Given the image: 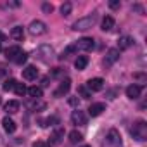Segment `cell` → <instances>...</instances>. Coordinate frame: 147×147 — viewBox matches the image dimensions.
Wrapping results in <instances>:
<instances>
[{"mask_svg":"<svg viewBox=\"0 0 147 147\" xmlns=\"http://www.w3.org/2000/svg\"><path fill=\"white\" fill-rule=\"evenodd\" d=\"M78 94L82 95V99H90V97H92L90 90H88L87 87H83V85H82V87H78Z\"/></svg>","mask_w":147,"mask_h":147,"instance_id":"obj_28","label":"cell"},{"mask_svg":"<svg viewBox=\"0 0 147 147\" xmlns=\"http://www.w3.org/2000/svg\"><path fill=\"white\" fill-rule=\"evenodd\" d=\"M118 59H119V50H118V49H109V50H107V55H106V59H104V66H111V64H114Z\"/></svg>","mask_w":147,"mask_h":147,"instance_id":"obj_10","label":"cell"},{"mask_svg":"<svg viewBox=\"0 0 147 147\" xmlns=\"http://www.w3.org/2000/svg\"><path fill=\"white\" fill-rule=\"evenodd\" d=\"M140 92H142V88H140L138 85H130V87L126 88V97H130L131 100H133V99H138V97H140Z\"/></svg>","mask_w":147,"mask_h":147,"instance_id":"obj_15","label":"cell"},{"mask_svg":"<svg viewBox=\"0 0 147 147\" xmlns=\"http://www.w3.org/2000/svg\"><path fill=\"white\" fill-rule=\"evenodd\" d=\"M42 85H43V87H49V78H43V80H42Z\"/></svg>","mask_w":147,"mask_h":147,"instance_id":"obj_39","label":"cell"},{"mask_svg":"<svg viewBox=\"0 0 147 147\" xmlns=\"http://www.w3.org/2000/svg\"><path fill=\"white\" fill-rule=\"evenodd\" d=\"M116 94H118V90H109V92H107V99H114Z\"/></svg>","mask_w":147,"mask_h":147,"instance_id":"obj_35","label":"cell"},{"mask_svg":"<svg viewBox=\"0 0 147 147\" xmlns=\"http://www.w3.org/2000/svg\"><path fill=\"white\" fill-rule=\"evenodd\" d=\"M0 50H2V43H0Z\"/></svg>","mask_w":147,"mask_h":147,"instance_id":"obj_42","label":"cell"},{"mask_svg":"<svg viewBox=\"0 0 147 147\" xmlns=\"http://www.w3.org/2000/svg\"><path fill=\"white\" fill-rule=\"evenodd\" d=\"M133 11H138V12H140V14H142V12H144V9H142V7H140V5H133Z\"/></svg>","mask_w":147,"mask_h":147,"instance_id":"obj_38","label":"cell"},{"mask_svg":"<svg viewBox=\"0 0 147 147\" xmlns=\"http://www.w3.org/2000/svg\"><path fill=\"white\" fill-rule=\"evenodd\" d=\"M16 83H18V82H16L14 78H9V80H5V82H4V90H5V92H9V90H14Z\"/></svg>","mask_w":147,"mask_h":147,"instance_id":"obj_26","label":"cell"},{"mask_svg":"<svg viewBox=\"0 0 147 147\" xmlns=\"http://www.w3.org/2000/svg\"><path fill=\"white\" fill-rule=\"evenodd\" d=\"M36 54H38V59H42L43 62H49V61L54 57V49H52L50 45H42Z\"/></svg>","mask_w":147,"mask_h":147,"instance_id":"obj_5","label":"cell"},{"mask_svg":"<svg viewBox=\"0 0 147 147\" xmlns=\"http://www.w3.org/2000/svg\"><path fill=\"white\" fill-rule=\"evenodd\" d=\"M2 126H4V130H5L7 133H14V131H16V128H18V125H16L9 116H5V118L2 119Z\"/></svg>","mask_w":147,"mask_h":147,"instance_id":"obj_14","label":"cell"},{"mask_svg":"<svg viewBox=\"0 0 147 147\" xmlns=\"http://www.w3.org/2000/svg\"><path fill=\"white\" fill-rule=\"evenodd\" d=\"M104 111H106V106H104L102 102H95V104H92V106L88 107V114L94 116V118H95V116H100Z\"/></svg>","mask_w":147,"mask_h":147,"instance_id":"obj_13","label":"cell"},{"mask_svg":"<svg viewBox=\"0 0 147 147\" xmlns=\"http://www.w3.org/2000/svg\"><path fill=\"white\" fill-rule=\"evenodd\" d=\"M82 147H90V145H82Z\"/></svg>","mask_w":147,"mask_h":147,"instance_id":"obj_41","label":"cell"},{"mask_svg":"<svg viewBox=\"0 0 147 147\" xmlns=\"http://www.w3.org/2000/svg\"><path fill=\"white\" fill-rule=\"evenodd\" d=\"M87 64H88V57L87 55H78V59L75 61V66H76L78 71H83L87 67Z\"/></svg>","mask_w":147,"mask_h":147,"instance_id":"obj_20","label":"cell"},{"mask_svg":"<svg viewBox=\"0 0 147 147\" xmlns=\"http://www.w3.org/2000/svg\"><path fill=\"white\" fill-rule=\"evenodd\" d=\"M11 36H12L14 40H18V42H23V38H24V31H23V28H21V26H14L12 31H11Z\"/></svg>","mask_w":147,"mask_h":147,"instance_id":"obj_19","label":"cell"},{"mask_svg":"<svg viewBox=\"0 0 147 147\" xmlns=\"http://www.w3.org/2000/svg\"><path fill=\"white\" fill-rule=\"evenodd\" d=\"M33 147H47V144H43L42 140H38V142H35V144H33Z\"/></svg>","mask_w":147,"mask_h":147,"instance_id":"obj_36","label":"cell"},{"mask_svg":"<svg viewBox=\"0 0 147 147\" xmlns=\"http://www.w3.org/2000/svg\"><path fill=\"white\" fill-rule=\"evenodd\" d=\"M21 52H23V50H21L18 45H14V47H9V49L5 50V57H7V59H11V61H14Z\"/></svg>","mask_w":147,"mask_h":147,"instance_id":"obj_16","label":"cell"},{"mask_svg":"<svg viewBox=\"0 0 147 147\" xmlns=\"http://www.w3.org/2000/svg\"><path fill=\"white\" fill-rule=\"evenodd\" d=\"M76 52V47L75 45H69V47H66L64 50H62V54L59 55V59H66V57H69L71 54H75Z\"/></svg>","mask_w":147,"mask_h":147,"instance_id":"obj_24","label":"cell"},{"mask_svg":"<svg viewBox=\"0 0 147 147\" xmlns=\"http://www.w3.org/2000/svg\"><path fill=\"white\" fill-rule=\"evenodd\" d=\"M42 9H43V12H47V14H50V12L54 11V7H52L50 4H43V5H42Z\"/></svg>","mask_w":147,"mask_h":147,"instance_id":"obj_33","label":"cell"},{"mask_svg":"<svg viewBox=\"0 0 147 147\" xmlns=\"http://www.w3.org/2000/svg\"><path fill=\"white\" fill-rule=\"evenodd\" d=\"M67 102H69V106H75V107H78V106H80V99H78V97H69V100H67Z\"/></svg>","mask_w":147,"mask_h":147,"instance_id":"obj_32","label":"cell"},{"mask_svg":"<svg viewBox=\"0 0 147 147\" xmlns=\"http://www.w3.org/2000/svg\"><path fill=\"white\" fill-rule=\"evenodd\" d=\"M87 88L92 92H100L104 88V80L102 78H90L87 82Z\"/></svg>","mask_w":147,"mask_h":147,"instance_id":"obj_8","label":"cell"},{"mask_svg":"<svg viewBox=\"0 0 147 147\" xmlns=\"http://www.w3.org/2000/svg\"><path fill=\"white\" fill-rule=\"evenodd\" d=\"M26 59H28V54H26V52H21V54L14 59V62H16V64H24Z\"/></svg>","mask_w":147,"mask_h":147,"instance_id":"obj_31","label":"cell"},{"mask_svg":"<svg viewBox=\"0 0 147 147\" xmlns=\"http://www.w3.org/2000/svg\"><path fill=\"white\" fill-rule=\"evenodd\" d=\"M97 21V14H90V16H85V18H80L78 21H75L73 24V30L75 31H85V30H90Z\"/></svg>","mask_w":147,"mask_h":147,"instance_id":"obj_2","label":"cell"},{"mask_svg":"<svg viewBox=\"0 0 147 147\" xmlns=\"http://www.w3.org/2000/svg\"><path fill=\"white\" fill-rule=\"evenodd\" d=\"M82 140H83V135H82L80 131L73 130V131L69 133V142H71V144H78V142H82Z\"/></svg>","mask_w":147,"mask_h":147,"instance_id":"obj_23","label":"cell"},{"mask_svg":"<svg viewBox=\"0 0 147 147\" xmlns=\"http://www.w3.org/2000/svg\"><path fill=\"white\" fill-rule=\"evenodd\" d=\"M133 38L131 36H119V40H118V50H126V49H130L131 45H133Z\"/></svg>","mask_w":147,"mask_h":147,"instance_id":"obj_12","label":"cell"},{"mask_svg":"<svg viewBox=\"0 0 147 147\" xmlns=\"http://www.w3.org/2000/svg\"><path fill=\"white\" fill-rule=\"evenodd\" d=\"M4 109H5V113H7V114H14V113H18V111H19V102H18V100H9V102L5 104V107H4Z\"/></svg>","mask_w":147,"mask_h":147,"instance_id":"obj_18","label":"cell"},{"mask_svg":"<svg viewBox=\"0 0 147 147\" xmlns=\"http://www.w3.org/2000/svg\"><path fill=\"white\" fill-rule=\"evenodd\" d=\"M14 92L21 97V95H24L26 92H28V88L24 87V83H16V87H14Z\"/></svg>","mask_w":147,"mask_h":147,"instance_id":"obj_27","label":"cell"},{"mask_svg":"<svg viewBox=\"0 0 147 147\" xmlns=\"http://www.w3.org/2000/svg\"><path fill=\"white\" fill-rule=\"evenodd\" d=\"M130 133H131V135H133V138H135V140H138V142L147 140V125H145V121H144V119L135 121V123H133V126L130 128Z\"/></svg>","mask_w":147,"mask_h":147,"instance_id":"obj_1","label":"cell"},{"mask_svg":"<svg viewBox=\"0 0 147 147\" xmlns=\"http://www.w3.org/2000/svg\"><path fill=\"white\" fill-rule=\"evenodd\" d=\"M62 137H64V130H62V128H55L54 133H52V137H50V144H52V145L59 144V142L62 140Z\"/></svg>","mask_w":147,"mask_h":147,"instance_id":"obj_17","label":"cell"},{"mask_svg":"<svg viewBox=\"0 0 147 147\" xmlns=\"http://www.w3.org/2000/svg\"><path fill=\"white\" fill-rule=\"evenodd\" d=\"M76 50H92L94 47H95V43H94V40L92 38H88V36H83V38H80L78 42H76Z\"/></svg>","mask_w":147,"mask_h":147,"instance_id":"obj_7","label":"cell"},{"mask_svg":"<svg viewBox=\"0 0 147 147\" xmlns=\"http://www.w3.org/2000/svg\"><path fill=\"white\" fill-rule=\"evenodd\" d=\"M4 40H5V35H4V33H0V43H2Z\"/></svg>","mask_w":147,"mask_h":147,"instance_id":"obj_40","label":"cell"},{"mask_svg":"<svg viewBox=\"0 0 147 147\" xmlns=\"http://www.w3.org/2000/svg\"><path fill=\"white\" fill-rule=\"evenodd\" d=\"M31 109L33 111H42V109H45V102H42L40 99H35V102L31 104Z\"/></svg>","mask_w":147,"mask_h":147,"instance_id":"obj_29","label":"cell"},{"mask_svg":"<svg viewBox=\"0 0 147 147\" xmlns=\"http://www.w3.org/2000/svg\"><path fill=\"white\" fill-rule=\"evenodd\" d=\"M54 123H57V118H54V116H50L47 119H40V126H50Z\"/></svg>","mask_w":147,"mask_h":147,"instance_id":"obj_30","label":"cell"},{"mask_svg":"<svg viewBox=\"0 0 147 147\" xmlns=\"http://www.w3.org/2000/svg\"><path fill=\"white\" fill-rule=\"evenodd\" d=\"M102 147H121V135H119V131L116 128H111L107 131Z\"/></svg>","mask_w":147,"mask_h":147,"instance_id":"obj_3","label":"cell"},{"mask_svg":"<svg viewBox=\"0 0 147 147\" xmlns=\"http://www.w3.org/2000/svg\"><path fill=\"white\" fill-rule=\"evenodd\" d=\"M0 104H2V97H0Z\"/></svg>","mask_w":147,"mask_h":147,"instance_id":"obj_43","label":"cell"},{"mask_svg":"<svg viewBox=\"0 0 147 147\" xmlns=\"http://www.w3.org/2000/svg\"><path fill=\"white\" fill-rule=\"evenodd\" d=\"M36 76H38V69H36L35 66H28V67L23 69V78H24V80L31 82V80H35Z\"/></svg>","mask_w":147,"mask_h":147,"instance_id":"obj_11","label":"cell"},{"mask_svg":"<svg viewBox=\"0 0 147 147\" xmlns=\"http://www.w3.org/2000/svg\"><path fill=\"white\" fill-rule=\"evenodd\" d=\"M114 28V19L111 16H106L102 19V31H111Z\"/></svg>","mask_w":147,"mask_h":147,"instance_id":"obj_21","label":"cell"},{"mask_svg":"<svg viewBox=\"0 0 147 147\" xmlns=\"http://www.w3.org/2000/svg\"><path fill=\"white\" fill-rule=\"evenodd\" d=\"M119 5H121L119 0H111V2H109V7L111 9H119Z\"/></svg>","mask_w":147,"mask_h":147,"instance_id":"obj_34","label":"cell"},{"mask_svg":"<svg viewBox=\"0 0 147 147\" xmlns=\"http://www.w3.org/2000/svg\"><path fill=\"white\" fill-rule=\"evenodd\" d=\"M71 121H73V125H78V126H85L87 125V114L83 113V111H73V114H71Z\"/></svg>","mask_w":147,"mask_h":147,"instance_id":"obj_6","label":"cell"},{"mask_svg":"<svg viewBox=\"0 0 147 147\" xmlns=\"http://www.w3.org/2000/svg\"><path fill=\"white\" fill-rule=\"evenodd\" d=\"M69 88H71V80L66 78V80H62V82L59 83V88L54 92V97H62V95H66V94L69 92Z\"/></svg>","mask_w":147,"mask_h":147,"instance_id":"obj_9","label":"cell"},{"mask_svg":"<svg viewBox=\"0 0 147 147\" xmlns=\"http://www.w3.org/2000/svg\"><path fill=\"white\" fill-rule=\"evenodd\" d=\"M71 11H73L71 2H64V4L61 5V14H62V16H69V14H71Z\"/></svg>","mask_w":147,"mask_h":147,"instance_id":"obj_25","label":"cell"},{"mask_svg":"<svg viewBox=\"0 0 147 147\" xmlns=\"http://www.w3.org/2000/svg\"><path fill=\"white\" fill-rule=\"evenodd\" d=\"M133 78H138V80H145V75H142V73H135Z\"/></svg>","mask_w":147,"mask_h":147,"instance_id":"obj_37","label":"cell"},{"mask_svg":"<svg viewBox=\"0 0 147 147\" xmlns=\"http://www.w3.org/2000/svg\"><path fill=\"white\" fill-rule=\"evenodd\" d=\"M30 33L33 35V36H40V35H43L45 31H47V26H45V23L43 21H31V24H30Z\"/></svg>","mask_w":147,"mask_h":147,"instance_id":"obj_4","label":"cell"},{"mask_svg":"<svg viewBox=\"0 0 147 147\" xmlns=\"http://www.w3.org/2000/svg\"><path fill=\"white\" fill-rule=\"evenodd\" d=\"M28 94H30L31 99H40V97L43 95V90H42L40 87H30V88H28Z\"/></svg>","mask_w":147,"mask_h":147,"instance_id":"obj_22","label":"cell"}]
</instances>
